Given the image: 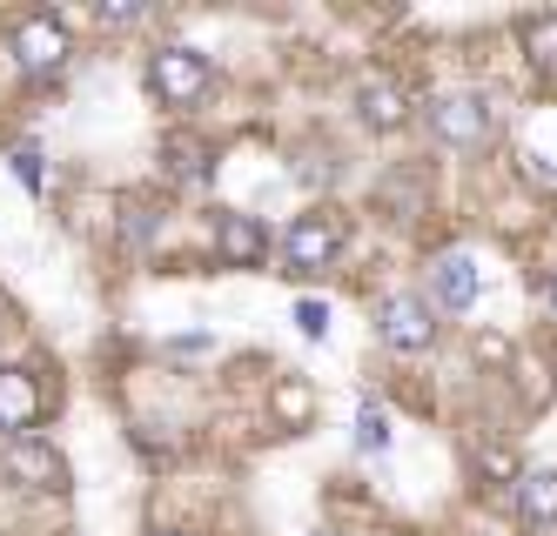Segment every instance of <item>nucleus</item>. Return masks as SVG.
Instances as JSON below:
<instances>
[{"mask_svg":"<svg viewBox=\"0 0 557 536\" xmlns=\"http://www.w3.org/2000/svg\"><path fill=\"white\" fill-rule=\"evenodd\" d=\"M356 101H363V121H370V128H396V121L410 114L396 80H363V95H356Z\"/></svg>","mask_w":557,"mask_h":536,"instance_id":"obj_11","label":"nucleus"},{"mask_svg":"<svg viewBox=\"0 0 557 536\" xmlns=\"http://www.w3.org/2000/svg\"><path fill=\"white\" fill-rule=\"evenodd\" d=\"M430 288H436V302L444 309H470L476 302V262L470 255H444L430 269Z\"/></svg>","mask_w":557,"mask_h":536,"instance_id":"obj_8","label":"nucleus"},{"mask_svg":"<svg viewBox=\"0 0 557 536\" xmlns=\"http://www.w3.org/2000/svg\"><path fill=\"white\" fill-rule=\"evenodd\" d=\"M0 470H8L21 489H61V476H67V463L48 442H34V436H14L8 449H0Z\"/></svg>","mask_w":557,"mask_h":536,"instance_id":"obj_6","label":"nucleus"},{"mask_svg":"<svg viewBox=\"0 0 557 536\" xmlns=\"http://www.w3.org/2000/svg\"><path fill=\"white\" fill-rule=\"evenodd\" d=\"M524 54H531L537 74H557V14H537L524 27Z\"/></svg>","mask_w":557,"mask_h":536,"instance_id":"obj_12","label":"nucleus"},{"mask_svg":"<svg viewBox=\"0 0 557 536\" xmlns=\"http://www.w3.org/2000/svg\"><path fill=\"white\" fill-rule=\"evenodd\" d=\"M215 249L235 262V269H249V262H262V249H269V235L249 222V215H222V228H215Z\"/></svg>","mask_w":557,"mask_h":536,"instance_id":"obj_10","label":"nucleus"},{"mask_svg":"<svg viewBox=\"0 0 557 536\" xmlns=\"http://www.w3.org/2000/svg\"><path fill=\"white\" fill-rule=\"evenodd\" d=\"M148 80H154V95H162V101L188 108L195 95L209 88V61L195 54V48H162V54H154V67H148Z\"/></svg>","mask_w":557,"mask_h":536,"instance_id":"obj_3","label":"nucleus"},{"mask_svg":"<svg viewBox=\"0 0 557 536\" xmlns=\"http://www.w3.org/2000/svg\"><path fill=\"white\" fill-rule=\"evenodd\" d=\"M296 328L302 336H330V309L323 302H296Z\"/></svg>","mask_w":557,"mask_h":536,"instance_id":"obj_16","label":"nucleus"},{"mask_svg":"<svg viewBox=\"0 0 557 536\" xmlns=\"http://www.w3.org/2000/svg\"><path fill=\"white\" fill-rule=\"evenodd\" d=\"M14 175H21L27 188H41V154H34V148H21V154H14Z\"/></svg>","mask_w":557,"mask_h":536,"instance_id":"obj_17","label":"nucleus"},{"mask_svg":"<svg viewBox=\"0 0 557 536\" xmlns=\"http://www.w3.org/2000/svg\"><path fill=\"white\" fill-rule=\"evenodd\" d=\"M169 536H175V529H169Z\"/></svg>","mask_w":557,"mask_h":536,"instance_id":"obj_20","label":"nucleus"},{"mask_svg":"<svg viewBox=\"0 0 557 536\" xmlns=\"http://www.w3.org/2000/svg\"><path fill=\"white\" fill-rule=\"evenodd\" d=\"M336 249H343V228L330 215H296V228L283 241V262H289V275H309V269L336 262Z\"/></svg>","mask_w":557,"mask_h":536,"instance_id":"obj_4","label":"nucleus"},{"mask_svg":"<svg viewBox=\"0 0 557 536\" xmlns=\"http://www.w3.org/2000/svg\"><path fill=\"white\" fill-rule=\"evenodd\" d=\"M14 61H21L27 74H54V67L67 61V27H61L54 14H21V21H14Z\"/></svg>","mask_w":557,"mask_h":536,"instance_id":"obj_2","label":"nucleus"},{"mask_svg":"<svg viewBox=\"0 0 557 536\" xmlns=\"http://www.w3.org/2000/svg\"><path fill=\"white\" fill-rule=\"evenodd\" d=\"M376 322H383V342L404 349V356H417V349L436 342V322H430V302H423V296H389V302L376 309Z\"/></svg>","mask_w":557,"mask_h":536,"instance_id":"obj_5","label":"nucleus"},{"mask_svg":"<svg viewBox=\"0 0 557 536\" xmlns=\"http://www.w3.org/2000/svg\"><path fill=\"white\" fill-rule=\"evenodd\" d=\"M423 121H430V135L444 148H476L491 135V101L484 95H436L423 108Z\"/></svg>","mask_w":557,"mask_h":536,"instance_id":"obj_1","label":"nucleus"},{"mask_svg":"<svg viewBox=\"0 0 557 536\" xmlns=\"http://www.w3.org/2000/svg\"><path fill=\"white\" fill-rule=\"evenodd\" d=\"M550 302H557V275H550Z\"/></svg>","mask_w":557,"mask_h":536,"instance_id":"obj_19","label":"nucleus"},{"mask_svg":"<svg viewBox=\"0 0 557 536\" xmlns=\"http://www.w3.org/2000/svg\"><path fill=\"white\" fill-rule=\"evenodd\" d=\"M101 21H114V27H135V21H141V8H101Z\"/></svg>","mask_w":557,"mask_h":536,"instance_id":"obj_18","label":"nucleus"},{"mask_svg":"<svg viewBox=\"0 0 557 536\" xmlns=\"http://www.w3.org/2000/svg\"><path fill=\"white\" fill-rule=\"evenodd\" d=\"M34 423H41V383H34V369H0V429L27 436Z\"/></svg>","mask_w":557,"mask_h":536,"instance_id":"obj_7","label":"nucleus"},{"mask_svg":"<svg viewBox=\"0 0 557 536\" xmlns=\"http://www.w3.org/2000/svg\"><path fill=\"white\" fill-rule=\"evenodd\" d=\"M517 523L524 529L557 523V476H517Z\"/></svg>","mask_w":557,"mask_h":536,"instance_id":"obj_9","label":"nucleus"},{"mask_svg":"<svg viewBox=\"0 0 557 536\" xmlns=\"http://www.w3.org/2000/svg\"><path fill=\"white\" fill-rule=\"evenodd\" d=\"M356 442H363V449H389V416H383L376 402L356 409Z\"/></svg>","mask_w":557,"mask_h":536,"instance_id":"obj_14","label":"nucleus"},{"mask_svg":"<svg viewBox=\"0 0 557 536\" xmlns=\"http://www.w3.org/2000/svg\"><path fill=\"white\" fill-rule=\"evenodd\" d=\"M162 161H169L175 182H195V175H202V161H209V148L195 141V135H169V141H162Z\"/></svg>","mask_w":557,"mask_h":536,"instance_id":"obj_13","label":"nucleus"},{"mask_svg":"<svg viewBox=\"0 0 557 536\" xmlns=\"http://www.w3.org/2000/svg\"><path fill=\"white\" fill-rule=\"evenodd\" d=\"M275 409H283L289 423H302V416H309V389H302V383H283V389H275Z\"/></svg>","mask_w":557,"mask_h":536,"instance_id":"obj_15","label":"nucleus"}]
</instances>
